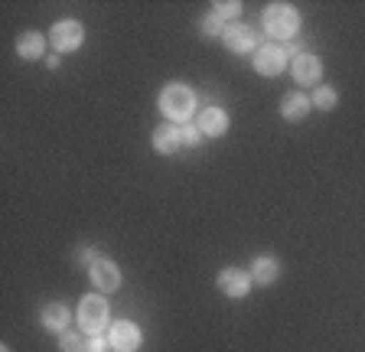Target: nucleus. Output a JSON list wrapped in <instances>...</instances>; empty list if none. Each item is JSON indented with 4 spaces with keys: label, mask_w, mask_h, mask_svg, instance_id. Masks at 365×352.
I'll use <instances>...</instances> for the list:
<instances>
[{
    "label": "nucleus",
    "mask_w": 365,
    "mask_h": 352,
    "mask_svg": "<svg viewBox=\"0 0 365 352\" xmlns=\"http://www.w3.org/2000/svg\"><path fill=\"white\" fill-rule=\"evenodd\" d=\"M160 115L170 118V124H190L192 111H196V92L182 82H167L160 88Z\"/></svg>",
    "instance_id": "1"
},
{
    "label": "nucleus",
    "mask_w": 365,
    "mask_h": 352,
    "mask_svg": "<svg viewBox=\"0 0 365 352\" xmlns=\"http://www.w3.org/2000/svg\"><path fill=\"white\" fill-rule=\"evenodd\" d=\"M261 24H264V33L271 39H294L297 30H300V14H297V7H290V4H281V0H274V4H267L264 14H261Z\"/></svg>",
    "instance_id": "2"
},
{
    "label": "nucleus",
    "mask_w": 365,
    "mask_h": 352,
    "mask_svg": "<svg viewBox=\"0 0 365 352\" xmlns=\"http://www.w3.org/2000/svg\"><path fill=\"white\" fill-rule=\"evenodd\" d=\"M76 316H78V326H82L85 336H98V333H105L108 329L111 306H108V300L101 297V294H88V297H82Z\"/></svg>",
    "instance_id": "3"
},
{
    "label": "nucleus",
    "mask_w": 365,
    "mask_h": 352,
    "mask_svg": "<svg viewBox=\"0 0 365 352\" xmlns=\"http://www.w3.org/2000/svg\"><path fill=\"white\" fill-rule=\"evenodd\" d=\"M49 43L56 46V53H76L85 43V26L78 20H59L49 30Z\"/></svg>",
    "instance_id": "4"
},
{
    "label": "nucleus",
    "mask_w": 365,
    "mask_h": 352,
    "mask_svg": "<svg viewBox=\"0 0 365 352\" xmlns=\"http://www.w3.org/2000/svg\"><path fill=\"white\" fill-rule=\"evenodd\" d=\"M251 66H255L258 76H281V72L290 66V56H287L284 46H271V43H264V46H258Z\"/></svg>",
    "instance_id": "5"
},
{
    "label": "nucleus",
    "mask_w": 365,
    "mask_h": 352,
    "mask_svg": "<svg viewBox=\"0 0 365 352\" xmlns=\"http://www.w3.org/2000/svg\"><path fill=\"white\" fill-rule=\"evenodd\" d=\"M108 339H111L114 352H137L140 349V343H144V333H140L137 323L118 320V323H111V329H108Z\"/></svg>",
    "instance_id": "6"
},
{
    "label": "nucleus",
    "mask_w": 365,
    "mask_h": 352,
    "mask_svg": "<svg viewBox=\"0 0 365 352\" xmlns=\"http://www.w3.org/2000/svg\"><path fill=\"white\" fill-rule=\"evenodd\" d=\"M222 43H225L228 53H258V33L245 24H225V33H222Z\"/></svg>",
    "instance_id": "7"
},
{
    "label": "nucleus",
    "mask_w": 365,
    "mask_h": 352,
    "mask_svg": "<svg viewBox=\"0 0 365 352\" xmlns=\"http://www.w3.org/2000/svg\"><path fill=\"white\" fill-rule=\"evenodd\" d=\"M88 277H91V284H95V291H101V294H111V291H118V287H121V268H118L111 258L91 261V264H88Z\"/></svg>",
    "instance_id": "8"
},
{
    "label": "nucleus",
    "mask_w": 365,
    "mask_h": 352,
    "mask_svg": "<svg viewBox=\"0 0 365 352\" xmlns=\"http://www.w3.org/2000/svg\"><path fill=\"white\" fill-rule=\"evenodd\" d=\"M215 284H219V291L225 294V297H232V300H242V297H248V291H251V274L248 271H242V268H222L219 271V277H215Z\"/></svg>",
    "instance_id": "9"
},
{
    "label": "nucleus",
    "mask_w": 365,
    "mask_h": 352,
    "mask_svg": "<svg viewBox=\"0 0 365 352\" xmlns=\"http://www.w3.org/2000/svg\"><path fill=\"white\" fill-rule=\"evenodd\" d=\"M290 76H294L297 85H319V76H323V62L313 53H300L290 59Z\"/></svg>",
    "instance_id": "10"
},
{
    "label": "nucleus",
    "mask_w": 365,
    "mask_h": 352,
    "mask_svg": "<svg viewBox=\"0 0 365 352\" xmlns=\"http://www.w3.org/2000/svg\"><path fill=\"white\" fill-rule=\"evenodd\" d=\"M196 128L202 130V138H222L228 130V111L225 108H215V105L202 108L196 118Z\"/></svg>",
    "instance_id": "11"
},
{
    "label": "nucleus",
    "mask_w": 365,
    "mask_h": 352,
    "mask_svg": "<svg viewBox=\"0 0 365 352\" xmlns=\"http://www.w3.org/2000/svg\"><path fill=\"white\" fill-rule=\"evenodd\" d=\"M310 111H313V98H307L304 92H287L281 98V115L287 121H304Z\"/></svg>",
    "instance_id": "12"
},
{
    "label": "nucleus",
    "mask_w": 365,
    "mask_h": 352,
    "mask_svg": "<svg viewBox=\"0 0 365 352\" xmlns=\"http://www.w3.org/2000/svg\"><path fill=\"white\" fill-rule=\"evenodd\" d=\"M180 147H182L180 124H160V128L153 130V150H157V153L170 157V153H176Z\"/></svg>",
    "instance_id": "13"
},
{
    "label": "nucleus",
    "mask_w": 365,
    "mask_h": 352,
    "mask_svg": "<svg viewBox=\"0 0 365 352\" xmlns=\"http://www.w3.org/2000/svg\"><path fill=\"white\" fill-rule=\"evenodd\" d=\"M39 320H43V326L49 329V333H66L68 329V320H72V314H68V306L66 304H46L43 306V314H39Z\"/></svg>",
    "instance_id": "14"
},
{
    "label": "nucleus",
    "mask_w": 365,
    "mask_h": 352,
    "mask_svg": "<svg viewBox=\"0 0 365 352\" xmlns=\"http://www.w3.org/2000/svg\"><path fill=\"white\" fill-rule=\"evenodd\" d=\"M46 43H49V39H46L43 33H36V30L23 33V36L16 39V56H20V59H43Z\"/></svg>",
    "instance_id": "15"
},
{
    "label": "nucleus",
    "mask_w": 365,
    "mask_h": 352,
    "mask_svg": "<svg viewBox=\"0 0 365 352\" xmlns=\"http://www.w3.org/2000/svg\"><path fill=\"white\" fill-rule=\"evenodd\" d=\"M248 274H251V281H255V284L267 287V284L277 281V274H281V264H277L274 258H255V261H251V268H248Z\"/></svg>",
    "instance_id": "16"
},
{
    "label": "nucleus",
    "mask_w": 365,
    "mask_h": 352,
    "mask_svg": "<svg viewBox=\"0 0 365 352\" xmlns=\"http://www.w3.org/2000/svg\"><path fill=\"white\" fill-rule=\"evenodd\" d=\"M336 101H339V95H336L333 85H317V92H313V108H319V111H333Z\"/></svg>",
    "instance_id": "17"
},
{
    "label": "nucleus",
    "mask_w": 365,
    "mask_h": 352,
    "mask_svg": "<svg viewBox=\"0 0 365 352\" xmlns=\"http://www.w3.org/2000/svg\"><path fill=\"white\" fill-rule=\"evenodd\" d=\"M199 30H202L205 36H222V33H225V24H222L215 14H205L202 20H199Z\"/></svg>",
    "instance_id": "18"
},
{
    "label": "nucleus",
    "mask_w": 365,
    "mask_h": 352,
    "mask_svg": "<svg viewBox=\"0 0 365 352\" xmlns=\"http://www.w3.org/2000/svg\"><path fill=\"white\" fill-rule=\"evenodd\" d=\"M180 138H182V147H199L202 130L196 128V121H192V124H180Z\"/></svg>",
    "instance_id": "19"
},
{
    "label": "nucleus",
    "mask_w": 365,
    "mask_h": 352,
    "mask_svg": "<svg viewBox=\"0 0 365 352\" xmlns=\"http://www.w3.org/2000/svg\"><path fill=\"white\" fill-rule=\"evenodd\" d=\"M59 346L62 352H82V333H72V329L59 333Z\"/></svg>",
    "instance_id": "20"
},
{
    "label": "nucleus",
    "mask_w": 365,
    "mask_h": 352,
    "mask_svg": "<svg viewBox=\"0 0 365 352\" xmlns=\"http://www.w3.org/2000/svg\"><path fill=\"white\" fill-rule=\"evenodd\" d=\"M212 14L219 16V20H232L235 14H242V4L238 0H222V4H215Z\"/></svg>",
    "instance_id": "21"
},
{
    "label": "nucleus",
    "mask_w": 365,
    "mask_h": 352,
    "mask_svg": "<svg viewBox=\"0 0 365 352\" xmlns=\"http://www.w3.org/2000/svg\"><path fill=\"white\" fill-rule=\"evenodd\" d=\"M108 346H111V339H108L105 333H98V336H88V346H85V352H108Z\"/></svg>",
    "instance_id": "22"
},
{
    "label": "nucleus",
    "mask_w": 365,
    "mask_h": 352,
    "mask_svg": "<svg viewBox=\"0 0 365 352\" xmlns=\"http://www.w3.org/2000/svg\"><path fill=\"white\" fill-rule=\"evenodd\" d=\"M78 261H88L91 264V261H98V254L91 252V248H82V252H78Z\"/></svg>",
    "instance_id": "23"
},
{
    "label": "nucleus",
    "mask_w": 365,
    "mask_h": 352,
    "mask_svg": "<svg viewBox=\"0 0 365 352\" xmlns=\"http://www.w3.org/2000/svg\"><path fill=\"white\" fill-rule=\"evenodd\" d=\"M46 66H49V69H59V66H62V62H59V53H56V56H46Z\"/></svg>",
    "instance_id": "24"
},
{
    "label": "nucleus",
    "mask_w": 365,
    "mask_h": 352,
    "mask_svg": "<svg viewBox=\"0 0 365 352\" xmlns=\"http://www.w3.org/2000/svg\"><path fill=\"white\" fill-rule=\"evenodd\" d=\"M0 352H10V349H7V346H4V349H0Z\"/></svg>",
    "instance_id": "25"
}]
</instances>
